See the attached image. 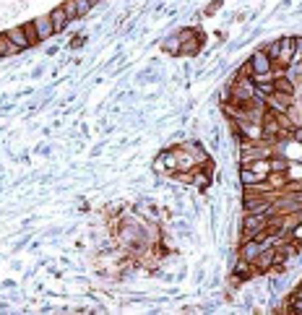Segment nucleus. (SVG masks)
Returning <instances> with one entry per match:
<instances>
[{"label": "nucleus", "instance_id": "1", "mask_svg": "<svg viewBox=\"0 0 302 315\" xmlns=\"http://www.w3.org/2000/svg\"><path fill=\"white\" fill-rule=\"evenodd\" d=\"M250 68H253V78H255V76H271L274 63H271V57L266 55L263 50H258V52L250 57Z\"/></svg>", "mask_w": 302, "mask_h": 315}, {"label": "nucleus", "instance_id": "2", "mask_svg": "<svg viewBox=\"0 0 302 315\" xmlns=\"http://www.w3.org/2000/svg\"><path fill=\"white\" fill-rule=\"evenodd\" d=\"M295 60V37H284V39H279V57H276V63L279 65H289Z\"/></svg>", "mask_w": 302, "mask_h": 315}, {"label": "nucleus", "instance_id": "3", "mask_svg": "<svg viewBox=\"0 0 302 315\" xmlns=\"http://www.w3.org/2000/svg\"><path fill=\"white\" fill-rule=\"evenodd\" d=\"M266 104H269V110H274V112H279V115H284V112H289V107H292V97L274 91L271 97H266Z\"/></svg>", "mask_w": 302, "mask_h": 315}, {"label": "nucleus", "instance_id": "4", "mask_svg": "<svg viewBox=\"0 0 302 315\" xmlns=\"http://www.w3.org/2000/svg\"><path fill=\"white\" fill-rule=\"evenodd\" d=\"M263 248H269L263 240H245V245H242V250H240V255H242V261H248V263H253L255 258H258V253L263 250Z\"/></svg>", "mask_w": 302, "mask_h": 315}, {"label": "nucleus", "instance_id": "5", "mask_svg": "<svg viewBox=\"0 0 302 315\" xmlns=\"http://www.w3.org/2000/svg\"><path fill=\"white\" fill-rule=\"evenodd\" d=\"M8 39L16 44V50H24V47H31V39H29V34L26 29H10L8 31Z\"/></svg>", "mask_w": 302, "mask_h": 315}, {"label": "nucleus", "instance_id": "6", "mask_svg": "<svg viewBox=\"0 0 302 315\" xmlns=\"http://www.w3.org/2000/svg\"><path fill=\"white\" fill-rule=\"evenodd\" d=\"M253 263H255V268H258V271H269V268L274 266V248H263V250L258 253V258H255Z\"/></svg>", "mask_w": 302, "mask_h": 315}, {"label": "nucleus", "instance_id": "7", "mask_svg": "<svg viewBox=\"0 0 302 315\" xmlns=\"http://www.w3.org/2000/svg\"><path fill=\"white\" fill-rule=\"evenodd\" d=\"M34 31H37V37L39 39H47V37H52L55 34V29H52V21L44 16V18H37L34 21Z\"/></svg>", "mask_w": 302, "mask_h": 315}, {"label": "nucleus", "instance_id": "8", "mask_svg": "<svg viewBox=\"0 0 302 315\" xmlns=\"http://www.w3.org/2000/svg\"><path fill=\"white\" fill-rule=\"evenodd\" d=\"M164 167L175 172V169H177V154H172V151H164V154L156 159V169H159V172H164Z\"/></svg>", "mask_w": 302, "mask_h": 315}, {"label": "nucleus", "instance_id": "9", "mask_svg": "<svg viewBox=\"0 0 302 315\" xmlns=\"http://www.w3.org/2000/svg\"><path fill=\"white\" fill-rule=\"evenodd\" d=\"M50 21H52V29H55V31H63L65 24H68L71 18H68V13H65L63 8H55L52 13H50Z\"/></svg>", "mask_w": 302, "mask_h": 315}, {"label": "nucleus", "instance_id": "10", "mask_svg": "<svg viewBox=\"0 0 302 315\" xmlns=\"http://www.w3.org/2000/svg\"><path fill=\"white\" fill-rule=\"evenodd\" d=\"M250 169H253V172H255V174H258V177L266 182V177L271 174V161H269V159H255L253 164H250Z\"/></svg>", "mask_w": 302, "mask_h": 315}, {"label": "nucleus", "instance_id": "11", "mask_svg": "<svg viewBox=\"0 0 302 315\" xmlns=\"http://www.w3.org/2000/svg\"><path fill=\"white\" fill-rule=\"evenodd\" d=\"M274 91L292 97V94H295V84H292V81H289L287 76H279V78H274Z\"/></svg>", "mask_w": 302, "mask_h": 315}, {"label": "nucleus", "instance_id": "12", "mask_svg": "<svg viewBox=\"0 0 302 315\" xmlns=\"http://www.w3.org/2000/svg\"><path fill=\"white\" fill-rule=\"evenodd\" d=\"M240 180H242V185H245V188H255V185L258 182H263L258 174H255L250 167H242V172H240Z\"/></svg>", "mask_w": 302, "mask_h": 315}, {"label": "nucleus", "instance_id": "13", "mask_svg": "<svg viewBox=\"0 0 302 315\" xmlns=\"http://www.w3.org/2000/svg\"><path fill=\"white\" fill-rule=\"evenodd\" d=\"M10 52H18L16 44L8 39V34H0V55H10Z\"/></svg>", "mask_w": 302, "mask_h": 315}, {"label": "nucleus", "instance_id": "14", "mask_svg": "<svg viewBox=\"0 0 302 315\" xmlns=\"http://www.w3.org/2000/svg\"><path fill=\"white\" fill-rule=\"evenodd\" d=\"M193 182H195V188H208V172L198 169V172H193Z\"/></svg>", "mask_w": 302, "mask_h": 315}, {"label": "nucleus", "instance_id": "15", "mask_svg": "<svg viewBox=\"0 0 302 315\" xmlns=\"http://www.w3.org/2000/svg\"><path fill=\"white\" fill-rule=\"evenodd\" d=\"M271 161V172H287L289 169V161L284 157H279V159H269Z\"/></svg>", "mask_w": 302, "mask_h": 315}, {"label": "nucleus", "instance_id": "16", "mask_svg": "<svg viewBox=\"0 0 302 315\" xmlns=\"http://www.w3.org/2000/svg\"><path fill=\"white\" fill-rule=\"evenodd\" d=\"M164 52L180 55V37H175V39H167V42H164Z\"/></svg>", "mask_w": 302, "mask_h": 315}, {"label": "nucleus", "instance_id": "17", "mask_svg": "<svg viewBox=\"0 0 302 315\" xmlns=\"http://www.w3.org/2000/svg\"><path fill=\"white\" fill-rule=\"evenodd\" d=\"M63 10L68 13V18H76L78 16V8H76V0H68V3L63 5Z\"/></svg>", "mask_w": 302, "mask_h": 315}, {"label": "nucleus", "instance_id": "18", "mask_svg": "<svg viewBox=\"0 0 302 315\" xmlns=\"http://www.w3.org/2000/svg\"><path fill=\"white\" fill-rule=\"evenodd\" d=\"M94 5V0H76V8H78V16H84L86 10Z\"/></svg>", "mask_w": 302, "mask_h": 315}, {"label": "nucleus", "instance_id": "19", "mask_svg": "<svg viewBox=\"0 0 302 315\" xmlns=\"http://www.w3.org/2000/svg\"><path fill=\"white\" fill-rule=\"evenodd\" d=\"M263 52H266V55H269V57H271V63H276V57H279V42L269 44V47H266Z\"/></svg>", "mask_w": 302, "mask_h": 315}, {"label": "nucleus", "instance_id": "20", "mask_svg": "<svg viewBox=\"0 0 302 315\" xmlns=\"http://www.w3.org/2000/svg\"><path fill=\"white\" fill-rule=\"evenodd\" d=\"M289 237H292V242H302V224H297L292 232H289Z\"/></svg>", "mask_w": 302, "mask_h": 315}]
</instances>
